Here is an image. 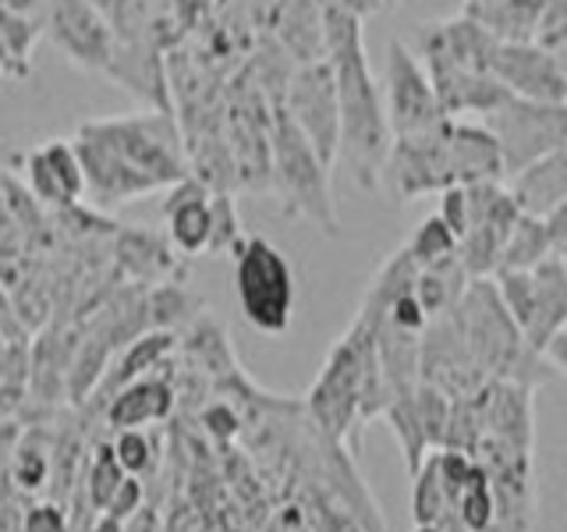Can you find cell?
I'll return each instance as SVG.
<instances>
[{"label": "cell", "mask_w": 567, "mask_h": 532, "mask_svg": "<svg viewBox=\"0 0 567 532\" xmlns=\"http://www.w3.org/2000/svg\"><path fill=\"white\" fill-rule=\"evenodd\" d=\"M419 50H422V61H425L422 68L433 82L443 117H461V114L486 117L511 96L507 89L493 79V71H472L465 64H457L451 53L440 47L430 25L419 32Z\"/></svg>", "instance_id": "obj_10"}, {"label": "cell", "mask_w": 567, "mask_h": 532, "mask_svg": "<svg viewBox=\"0 0 567 532\" xmlns=\"http://www.w3.org/2000/svg\"><path fill=\"white\" fill-rule=\"evenodd\" d=\"M124 479H128V472L121 469L114 448H100L93 458V469H89V504L96 511H106Z\"/></svg>", "instance_id": "obj_34"}, {"label": "cell", "mask_w": 567, "mask_h": 532, "mask_svg": "<svg viewBox=\"0 0 567 532\" xmlns=\"http://www.w3.org/2000/svg\"><path fill=\"white\" fill-rule=\"evenodd\" d=\"M504 156L486 124L443 117L440 124L390 142L383 188L398 203L440 195L451 185L504 182Z\"/></svg>", "instance_id": "obj_2"}, {"label": "cell", "mask_w": 567, "mask_h": 532, "mask_svg": "<svg viewBox=\"0 0 567 532\" xmlns=\"http://www.w3.org/2000/svg\"><path fill=\"white\" fill-rule=\"evenodd\" d=\"M22 532H64V511L58 504H35L25 511Z\"/></svg>", "instance_id": "obj_39"}, {"label": "cell", "mask_w": 567, "mask_h": 532, "mask_svg": "<svg viewBox=\"0 0 567 532\" xmlns=\"http://www.w3.org/2000/svg\"><path fill=\"white\" fill-rule=\"evenodd\" d=\"M82 132L100 139L124 167L142 177L153 192L171 188L192 174L185 135L171 111H142L128 117H100L79 124Z\"/></svg>", "instance_id": "obj_4"}, {"label": "cell", "mask_w": 567, "mask_h": 532, "mask_svg": "<svg viewBox=\"0 0 567 532\" xmlns=\"http://www.w3.org/2000/svg\"><path fill=\"white\" fill-rule=\"evenodd\" d=\"M277 43L298 64H312L327 58V32H323V4L319 0H284L274 18Z\"/></svg>", "instance_id": "obj_17"}, {"label": "cell", "mask_w": 567, "mask_h": 532, "mask_svg": "<svg viewBox=\"0 0 567 532\" xmlns=\"http://www.w3.org/2000/svg\"><path fill=\"white\" fill-rule=\"evenodd\" d=\"M35 22L25 11H11V8H0V47L8 53V71L11 75L22 79L29 71V50L35 43Z\"/></svg>", "instance_id": "obj_27"}, {"label": "cell", "mask_w": 567, "mask_h": 532, "mask_svg": "<svg viewBox=\"0 0 567 532\" xmlns=\"http://www.w3.org/2000/svg\"><path fill=\"white\" fill-rule=\"evenodd\" d=\"M468 270L461 266L457 253L447 256V259H436L430 266H419V280H415V295L422 301V309L430 319H440V316H451L457 309L461 295L468 291Z\"/></svg>", "instance_id": "obj_20"}, {"label": "cell", "mask_w": 567, "mask_h": 532, "mask_svg": "<svg viewBox=\"0 0 567 532\" xmlns=\"http://www.w3.org/2000/svg\"><path fill=\"white\" fill-rule=\"evenodd\" d=\"M171 351H174V334L171 330L138 334L135 341L124 345L111 359V366H106V372H103V401H111L117 390L128 387L132 380L159 369V362H164Z\"/></svg>", "instance_id": "obj_19"}, {"label": "cell", "mask_w": 567, "mask_h": 532, "mask_svg": "<svg viewBox=\"0 0 567 532\" xmlns=\"http://www.w3.org/2000/svg\"><path fill=\"white\" fill-rule=\"evenodd\" d=\"M0 334H4L11 345L32 341V330L25 327L22 313H18V306H14V295H11V284L8 280H0Z\"/></svg>", "instance_id": "obj_37"}, {"label": "cell", "mask_w": 567, "mask_h": 532, "mask_svg": "<svg viewBox=\"0 0 567 532\" xmlns=\"http://www.w3.org/2000/svg\"><path fill=\"white\" fill-rule=\"evenodd\" d=\"M47 35L71 64L106 75L117 53V32L96 0H50Z\"/></svg>", "instance_id": "obj_11"}, {"label": "cell", "mask_w": 567, "mask_h": 532, "mask_svg": "<svg viewBox=\"0 0 567 532\" xmlns=\"http://www.w3.org/2000/svg\"><path fill=\"white\" fill-rule=\"evenodd\" d=\"M25 188L47 209H68L85 200V171L71 139H50L22 156Z\"/></svg>", "instance_id": "obj_13"}, {"label": "cell", "mask_w": 567, "mask_h": 532, "mask_svg": "<svg viewBox=\"0 0 567 532\" xmlns=\"http://www.w3.org/2000/svg\"><path fill=\"white\" fill-rule=\"evenodd\" d=\"M493 280L507 313L514 316V324L525 334V327L532 324V313H536V277H532V270H496Z\"/></svg>", "instance_id": "obj_31"}, {"label": "cell", "mask_w": 567, "mask_h": 532, "mask_svg": "<svg viewBox=\"0 0 567 532\" xmlns=\"http://www.w3.org/2000/svg\"><path fill=\"white\" fill-rule=\"evenodd\" d=\"M386 422L394 430L401 451H404V466L408 475H415L425 461V451H430V437L422 430V419H419V405H415V390H404V395H394V401L386 405Z\"/></svg>", "instance_id": "obj_24"}, {"label": "cell", "mask_w": 567, "mask_h": 532, "mask_svg": "<svg viewBox=\"0 0 567 532\" xmlns=\"http://www.w3.org/2000/svg\"><path fill=\"white\" fill-rule=\"evenodd\" d=\"M546 256H554V238H549L546 221L522 213L504 242L501 266H496V270H536Z\"/></svg>", "instance_id": "obj_23"}, {"label": "cell", "mask_w": 567, "mask_h": 532, "mask_svg": "<svg viewBox=\"0 0 567 532\" xmlns=\"http://www.w3.org/2000/svg\"><path fill=\"white\" fill-rule=\"evenodd\" d=\"M386 4H390V0H386Z\"/></svg>", "instance_id": "obj_47"}, {"label": "cell", "mask_w": 567, "mask_h": 532, "mask_svg": "<svg viewBox=\"0 0 567 532\" xmlns=\"http://www.w3.org/2000/svg\"><path fill=\"white\" fill-rule=\"evenodd\" d=\"M138 504H142V483H138V475H128L121 483V490L114 493V501H111V508H106V514H114L117 522H128L135 511H142Z\"/></svg>", "instance_id": "obj_38"}, {"label": "cell", "mask_w": 567, "mask_h": 532, "mask_svg": "<svg viewBox=\"0 0 567 532\" xmlns=\"http://www.w3.org/2000/svg\"><path fill=\"white\" fill-rule=\"evenodd\" d=\"M146 309H150V327L153 330H171L174 334V327H188L192 319L203 313V301L195 298L185 284L159 280L156 288L146 295Z\"/></svg>", "instance_id": "obj_25"}, {"label": "cell", "mask_w": 567, "mask_h": 532, "mask_svg": "<svg viewBox=\"0 0 567 532\" xmlns=\"http://www.w3.org/2000/svg\"><path fill=\"white\" fill-rule=\"evenodd\" d=\"M323 32H327V61L337 82V106H341V153L351 182L377 192L383 188V167L394 132L386 121L383 89L365 58L362 18L341 4H323Z\"/></svg>", "instance_id": "obj_1"}, {"label": "cell", "mask_w": 567, "mask_h": 532, "mask_svg": "<svg viewBox=\"0 0 567 532\" xmlns=\"http://www.w3.org/2000/svg\"><path fill=\"white\" fill-rule=\"evenodd\" d=\"M543 359L554 366V369H560L564 377H567V330H560L554 341L546 345V351H543Z\"/></svg>", "instance_id": "obj_43"}, {"label": "cell", "mask_w": 567, "mask_h": 532, "mask_svg": "<svg viewBox=\"0 0 567 532\" xmlns=\"http://www.w3.org/2000/svg\"><path fill=\"white\" fill-rule=\"evenodd\" d=\"M111 448L128 475H142L146 469H153V440L142 430H117V440Z\"/></svg>", "instance_id": "obj_35"}, {"label": "cell", "mask_w": 567, "mask_h": 532, "mask_svg": "<svg viewBox=\"0 0 567 532\" xmlns=\"http://www.w3.org/2000/svg\"><path fill=\"white\" fill-rule=\"evenodd\" d=\"M493 4H501V0H465V14H478V11H486Z\"/></svg>", "instance_id": "obj_44"}, {"label": "cell", "mask_w": 567, "mask_h": 532, "mask_svg": "<svg viewBox=\"0 0 567 532\" xmlns=\"http://www.w3.org/2000/svg\"><path fill=\"white\" fill-rule=\"evenodd\" d=\"M532 277H536V313L525 327V345L543 355L546 345L567 330V263L560 256H546Z\"/></svg>", "instance_id": "obj_16"}, {"label": "cell", "mask_w": 567, "mask_h": 532, "mask_svg": "<svg viewBox=\"0 0 567 532\" xmlns=\"http://www.w3.org/2000/svg\"><path fill=\"white\" fill-rule=\"evenodd\" d=\"M383 103H386V121L390 132L398 135H415L433 129L443 121L440 100L433 93V82L425 75L419 58L404 47V40L390 35L383 50Z\"/></svg>", "instance_id": "obj_9"}, {"label": "cell", "mask_w": 567, "mask_h": 532, "mask_svg": "<svg viewBox=\"0 0 567 532\" xmlns=\"http://www.w3.org/2000/svg\"><path fill=\"white\" fill-rule=\"evenodd\" d=\"M554 256H560V259L567 263V242H560V245L554 248Z\"/></svg>", "instance_id": "obj_46"}, {"label": "cell", "mask_w": 567, "mask_h": 532, "mask_svg": "<svg viewBox=\"0 0 567 532\" xmlns=\"http://www.w3.org/2000/svg\"><path fill=\"white\" fill-rule=\"evenodd\" d=\"M174 383L171 377H159V372H146V377L132 380L128 387H121L117 395L106 401L103 416L111 430H138V426L159 422L174 412Z\"/></svg>", "instance_id": "obj_15"}, {"label": "cell", "mask_w": 567, "mask_h": 532, "mask_svg": "<svg viewBox=\"0 0 567 532\" xmlns=\"http://www.w3.org/2000/svg\"><path fill=\"white\" fill-rule=\"evenodd\" d=\"M280 106L312 142V150L333 167L341 153V106H337V82L330 61L298 64L284 89Z\"/></svg>", "instance_id": "obj_8"}, {"label": "cell", "mask_w": 567, "mask_h": 532, "mask_svg": "<svg viewBox=\"0 0 567 532\" xmlns=\"http://www.w3.org/2000/svg\"><path fill=\"white\" fill-rule=\"evenodd\" d=\"M235 295L245 319L262 334H284L295 313V274L288 256L262 235H245L235 248Z\"/></svg>", "instance_id": "obj_6"}, {"label": "cell", "mask_w": 567, "mask_h": 532, "mask_svg": "<svg viewBox=\"0 0 567 532\" xmlns=\"http://www.w3.org/2000/svg\"><path fill=\"white\" fill-rule=\"evenodd\" d=\"M330 171L333 167L312 150V142L277 103L270 121V188L280 195L284 213L309 221L323 235L337 238L341 224H337L333 209Z\"/></svg>", "instance_id": "obj_3"}, {"label": "cell", "mask_w": 567, "mask_h": 532, "mask_svg": "<svg viewBox=\"0 0 567 532\" xmlns=\"http://www.w3.org/2000/svg\"><path fill=\"white\" fill-rule=\"evenodd\" d=\"M489 71L511 96L567 103V64L536 43H496Z\"/></svg>", "instance_id": "obj_12"}, {"label": "cell", "mask_w": 567, "mask_h": 532, "mask_svg": "<svg viewBox=\"0 0 567 532\" xmlns=\"http://www.w3.org/2000/svg\"><path fill=\"white\" fill-rule=\"evenodd\" d=\"M412 514H415V525H443L451 514L447 504V490H443V479L436 469V458L430 454L422 461V469L412 475Z\"/></svg>", "instance_id": "obj_26"}, {"label": "cell", "mask_w": 567, "mask_h": 532, "mask_svg": "<svg viewBox=\"0 0 567 532\" xmlns=\"http://www.w3.org/2000/svg\"><path fill=\"white\" fill-rule=\"evenodd\" d=\"M511 195L518 200L522 213L546 217L557 203L567 200V142L554 153H546L536 164H528L522 174L511 177Z\"/></svg>", "instance_id": "obj_18"}, {"label": "cell", "mask_w": 567, "mask_h": 532, "mask_svg": "<svg viewBox=\"0 0 567 532\" xmlns=\"http://www.w3.org/2000/svg\"><path fill=\"white\" fill-rule=\"evenodd\" d=\"M543 11L546 0H501V4H493L472 18L496 35V43H532L539 32Z\"/></svg>", "instance_id": "obj_22"}, {"label": "cell", "mask_w": 567, "mask_h": 532, "mask_svg": "<svg viewBox=\"0 0 567 532\" xmlns=\"http://www.w3.org/2000/svg\"><path fill=\"white\" fill-rule=\"evenodd\" d=\"M372 355H377L372 327L365 319L354 316L348 334L330 348L306 401L319 430L330 433L333 440H348L351 448H359V443H354V430H359V398H362V380H365Z\"/></svg>", "instance_id": "obj_5"}, {"label": "cell", "mask_w": 567, "mask_h": 532, "mask_svg": "<svg viewBox=\"0 0 567 532\" xmlns=\"http://www.w3.org/2000/svg\"><path fill=\"white\" fill-rule=\"evenodd\" d=\"M209 213H213V231H209V256H235L241 245L245 231L238 217V200L230 192H213L209 195Z\"/></svg>", "instance_id": "obj_28"}, {"label": "cell", "mask_w": 567, "mask_h": 532, "mask_svg": "<svg viewBox=\"0 0 567 532\" xmlns=\"http://www.w3.org/2000/svg\"><path fill=\"white\" fill-rule=\"evenodd\" d=\"M408 253L415 256L419 266H430V263H436V259L454 256V253H457V238H454V231L433 213V217H425V221L419 224V231L412 235V242H408Z\"/></svg>", "instance_id": "obj_33"}, {"label": "cell", "mask_w": 567, "mask_h": 532, "mask_svg": "<svg viewBox=\"0 0 567 532\" xmlns=\"http://www.w3.org/2000/svg\"><path fill=\"white\" fill-rule=\"evenodd\" d=\"M8 348H11V341H8V337H4V334H0V362H4V355H8Z\"/></svg>", "instance_id": "obj_45"}, {"label": "cell", "mask_w": 567, "mask_h": 532, "mask_svg": "<svg viewBox=\"0 0 567 532\" xmlns=\"http://www.w3.org/2000/svg\"><path fill=\"white\" fill-rule=\"evenodd\" d=\"M543 221H546V227H549V238H554V248H557L560 242H567V200L549 209Z\"/></svg>", "instance_id": "obj_42"}, {"label": "cell", "mask_w": 567, "mask_h": 532, "mask_svg": "<svg viewBox=\"0 0 567 532\" xmlns=\"http://www.w3.org/2000/svg\"><path fill=\"white\" fill-rule=\"evenodd\" d=\"M188 351L199 359L209 372H235V355H230V345H227V334L213 324V319H195V327L188 334Z\"/></svg>", "instance_id": "obj_29"}, {"label": "cell", "mask_w": 567, "mask_h": 532, "mask_svg": "<svg viewBox=\"0 0 567 532\" xmlns=\"http://www.w3.org/2000/svg\"><path fill=\"white\" fill-rule=\"evenodd\" d=\"M436 200H440L436 217L454 231V238H461V235L468 231V195H465V185L443 188V192L436 195Z\"/></svg>", "instance_id": "obj_36"}, {"label": "cell", "mask_w": 567, "mask_h": 532, "mask_svg": "<svg viewBox=\"0 0 567 532\" xmlns=\"http://www.w3.org/2000/svg\"><path fill=\"white\" fill-rule=\"evenodd\" d=\"M117 263L124 274L150 284H159V277L174 270L171 248L156 235H150V231L138 227H117Z\"/></svg>", "instance_id": "obj_21"}, {"label": "cell", "mask_w": 567, "mask_h": 532, "mask_svg": "<svg viewBox=\"0 0 567 532\" xmlns=\"http://www.w3.org/2000/svg\"><path fill=\"white\" fill-rule=\"evenodd\" d=\"M415 405H419L422 430H425V437H430V448H443V440H447V426H451V408H454L451 395L433 387V383L419 380Z\"/></svg>", "instance_id": "obj_32"}, {"label": "cell", "mask_w": 567, "mask_h": 532, "mask_svg": "<svg viewBox=\"0 0 567 532\" xmlns=\"http://www.w3.org/2000/svg\"><path fill=\"white\" fill-rule=\"evenodd\" d=\"M203 422H206V430L213 437H220V440L238 433V416H235V408H230V405H213V408H206Z\"/></svg>", "instance_id": "obj_40"}, {"label": "cell", "mask_w": 567, "mask_h": 532, "mask_svg": "<svg viewBox=\"0 0 567 532\" xmlns=\"http://www.w3.org/2000/svg\"><path fill=\"white\" fill-rule=\"evenodd\" d=\"M18 440H22V426H18L14 419H0V479H4L8 469H11Z\"/></svg>", "instance_id": "obj_41"}, {"label": "cell", "mask_w": 567, "mask_h": 532, "mask_svg": "<svg viewBox=\"0 0 567 532\" xmlns=\"http://www.w3.org/2000/svg\"><path fill=\"white\" fill-rule=\"evenodd\" d=\"M486 129L501 146L507 177H514L567 142V103L507 96L496 111L486 114Z\"/></svg>", "instance_id": "obj_7"}, {"label": "cell", "mask_w": 567, "mask_h": 532, "mask_svg": "<svg viewBox=\"0 0 567 532\" xmlns=\"http://www.w3.org/2000/svg\"><path fill=\"white\" fill-rule=\"evenodd\" d=\"M209 195L213 188L195 174L182 177V182L167 188L164 221H167V238L174 253L199 256L209 248V231H213Z\"/></svg>", "instance_id": "obj_14"}, {"label": "cell", "mask_w": 567, "mask_h": 532, "mask_svg": "<svg viewBox=\"0 0 567 532\" xmlns=\"http://www.w3.org/2000/svg\"><path fill=\"white\" fill-rule=\"evenodd\" d=\"M11 483L18 490H25V493H35V490H43L47 487V479H50V451H47V443H40L35 437H25L18 440V451L11 458Z\"/></svg>", "instance_id": "obj_30"}]
</instances>
